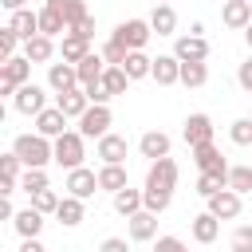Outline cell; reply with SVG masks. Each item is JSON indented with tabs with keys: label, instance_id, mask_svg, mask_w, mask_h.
Returning <instances> with one entry per match:
<instances>
[{
	"label": "cell",
	"instance_id": "5b68a950",
	"mask_svg": "<svg viewBox=\"0 0 252 252\" xmlns=\"http://www.w3.org/2000/svg\"><path fill=\"white\" fill-rule=\"evenodd\" d=\"M110 122H114V114H110V102H91V106H87V114L79 118V134L98 142L102 134H110Z\"/></svg>",
	"mask_w": 252,
	"mask_h": 252
},
{
	"label": "cell",
	"instance_id": "bcb514c9",
	"mask_svg": "<svg viewBox=\"0 0 252 252\" xmlns=\"http://www.w3.org/2000/svg\"><path fill=\"white\" fill-rule=\"evenodd\" d=\"M154 252H189L181 236H158L154 240Z\"/></svg>",
	"mask_w": 252,
	"mask_h": 252
},
{
	"label": "cell",
	"instance_id": "8d00e7d4",
	"mask_svg": "<svg viewBox=\"0 0 252 252\" xmlns=\"http://www.w3.org/2000/svg\"><path fill=\"white\" fill-rule=\"evenodd\" d=\"M228 189H236L240 197L252 193V165H228Z\"/></svg>",
	"mask_w": 252,
	"mask_h": 252
},
{
	"label": "cell",
	"instance_id": "7bdbcfd3",
	"mask_svg": "<svg viewBox=\"0 0 252 252\" xmlns=\"http://www.w3.org/2000/svg\"><path fill=\"white\" fill-rule=\"evenodd\" d=\"M126 55H130V51H126L118 39H106V43H102V59H106L110 67H122V63H126Z\"/></svg>",
	"mask_w": 252,
	"mask_h": 252
},
{
	"label": "cell",
	"instance_id": "4316f807",
	"mask_svg": "<svg viewBox=\"0 0 252 252\" xmlns=\"http://www.w3.org/2000/svg\"><path fill=\"white\" fill-rule=\"evenodd\" d=\"M75 67H79V87H91V83H98V79H102L106 59H102V51H91V55H87V59H79Z\"/></svg>",
	"mask_w": 252,
	"mask_h": 252
},
{
	"label": "cell",
	"instance_id": "e0dca14e",
	"mask_svg": "<svg viewBox=\"0 0 252 252\" xmlns=\"http://www.w3.org/2000/svg\"><path fill=\"white\" fill-rule=\"evenodd\" d=\"M150 79H154L158 87H173V83H181V59H177V55H158Z\"/></svg>",
	"mask_w": 252,
	"mask_h": 252
},
{
	"label": "cell",
	"instance_id": "ba28073f",
	"mask_svg": "<svg viewBox=\"0 0 252 252\" xmlns=\"http://www.w3.org/2000/svg\"><path fill=\"white\" fill-rule=\"evenodd\" d=\"M126 150H130V142H126L122 134H114V130L94 142V158H98L102 165H122V161H126Z\"/></svg>",
	"mask_w": 252,
	"mask_h": 252
},
{
	"label": "cell",
	"instance_id": "4fadbf2b",
	"mask_svg": "<svg viewBox=\"0 0 252 252\" xmlns=\"http://www.w3.org/2000/svg\"><path fill=\"white\" fill-rule=\"evenodd\" d=\"M47 87H51L55 94H63V91L79 87V67H75V63H67V59L47 63Z\"/></svg>",
	"mask_w": 252,
	"mask_h": 252
},
{
	"label": "cell",
	"instance_id": "83f0119b",
	"mask_svg": "<svg viewBox=\"0 0 252 252\" xmlns=\"http://www.w3.org/2000/svg\"><path fill=\"white\" fill-rule=\"evenodd\" d=\"M142 209H146L142 189H130V185H126V189L114 193V213H118V217H134V213H142Z\"/></svg>",
	"mask_w": 252,
	"mask_h": 252
},
{
	"label": "cell",
	"instance_id": "f6af8a7d",
	"mask_svg": "<svg viewBox=\"0 0 252 252\" xmlns=\"http://www.w3.org/2000/svg\"><path fill=\"white\" fill-rule=\"evenodd\" d=\"M220 189H224V181H220V177H213V173H201V177H197V193H201L205 201H209L213 193H220Z\"/></svg>",
	"mask_w": 252,
	"mask_h": 252
},
{
	"label": "cell",
	"instance_id": "3957f363",
	"mask_svg": "<svg viewBox=\"0 0 252 252\" xmlns=\"http://www.w3.org/2000/svg\"><path fill=\"white\" fill-rule=\"evenodd\" d=\"M83 158H87V138L79 130H67L55 138V165L59 169H79Z\"/></svg>",
	"mask_w": 252,
	"mask_h": 252
},
{
	"label": "cell",
	"instance_id": "5bb4252c",
	"mask_svg": "<svg viewBox=\"0 0 252 252\" xmlns=\"http://www.w3.org/2000/svg\"><path fill=\"white\" fill-rule=\"evenodd\" d=\"M209 213H213L217 220H236V217H240V193L224 185L220 193L209 197Z\"/></svg>",
	"mask_w": 252,
	"mask_h": 252
},
{
	"label": "cell",
	"instance_id": "f5cc1de1",
	"mask_svg": "<svg viewBox=\"0 0 252 252\" xmlns=\"http://www.w3.org/2000/svg\"><path fill=\"white\" fill-rule=\"evenodd\" d=\"M8 12H20V8H28V0H0Z\"/></svg>",
	"mask_w": 252,
	"mask_h": 252
},
{
	"label": "cell",
	"instance_id": "f1b7e54d",
	"mask_svg": "<svg viewBox=\"0 0 252 252\" xmlns=\"http://www.w3.org/2000/svg\"><path fill=\"white\" fill-rule=\"evenodd\" d=\"M24 55H28L32 63H51V59H55V39H51V35H32V39L24 43Z\"/></svg>",
	"mask_w": 252,
	"mask_h": 252
},
{
	"label": "cell",
	"instance_id": "db71d44e",
	"mask_svg": "<svg viewBox=\"0 0 252 252\" xmlns=\"http://www.w3.org/2000/svg\"><path fill=\"white\" fill-rule=\"evenodd\" d=\"M0 217H8V220L16 217V209H12V201H8V197H4V205H0Z\"/></svg>",
	"mask_w": 252,
	"mask_h": 252
},
{
	"label": "cell",
	"instance_id": "11a10c76",
	"mask_svg": "<svg viewBox=\"0 0 252 252\" xmlns=\"http://www.w3.org/2000/svg\"><path fill=\"white\" fill-rule=\"evenodd\" d=\"M244 39H248V47H252V24H248V28H244Z\"/></svg>",
	"mask_w": 252,
	"mask_h": 252
},
{
	"label": "cell",
	"instance_id": "603a6c76",
	"mask_svg": "<svg viewBox=\"0 0 252 252\" xmlns=\"http://www.w3.org/2000/svg\"><path fill=\"white\" fill-rule=\"evenodd\" d=\"M189 232H193V240H197V244H213V240L220 236V220L205 209V213H197V217L189 220Z\"/></svg>",
	"mask_w": 252,
	"mask_h": 252
},
{
	"label": "cell",
	"instance_id": "2e32d148",
	"mask_svg": "<svg viewBox=\"0 0 252 252\" xmlns=\"http://www.w3.org/2000/svg\"><path fill=\"white\" fill-rule=\"evenodd\" d=\"M24 169H28V165L20 161V154H16V150L0 154V177H4V189H0V193H4V197H12V193L20 189V177H24Z\"/></svg>",
	"mask_w": 252,
	"mask_h": 252
},
{
	"label": "cell",
	"instance_id": "9a60e30c",
	"mask_svg": "<svg viewBox=\"0 0 252 252\" xmlns=\"http://www.w3.org/2000/svg\"><path fill=\"white\" fill-rule=\"evenodd\" d=\"M220 24L232 32H244L252 24V0H224L220 4Z\"/></svg>",
	"mask_w": 252,
	"mask_h": 252
},
{
	"label": "cell",
	"instance_id": "8992f818",
	"mask_svg": "<svg viewBox=\"0 0 252 252\" xmlns=\"http://www.w3.org/2000/svg\"><path fill=\"white\" fill-rule=\"evenodd\" d=\"M12 106H16L20 114L35 118L39 110H47V87H39V83H24V87L12 94Z\"/></svg>",
	"mask_w": 252,
	"mask_h": 252
},
{
	"label": "cell",
	"instance_id": "44dd1931",
	"mask_svg": "<svg viewBox=\"0 0 252 252\" xmlns=\"http://www.w3.org/2000/svg\"><path fill=\"white\" fill-rule=\"evenodd\" d=\"M169 134H161V130H146L142 138H138V154L142 158H150V161H158V158H165L169 154Z\"/></svg>",
	"mask_w": 252,
	"mask_h": 252
},
{
	"label": "cell",
	"instance_id": "74e56055",
	"mask_svg": "<svg viewBox=\"0 0 252 252\" xmlns=\"http://www.w3.org/2000/svg\"><path fill=\"white\" fill-rule=\"evenodd\" d=\"M51 181H47V169H24V177H20V189L32 197V193H39V189H47Z\"/></svg>",
	"mask_w": 252,
	"mask_h": 252
},
{
	"label": "cell",
	"instance_id": "681fc988",
	"mask_svg": "<svg viewBox=\"0 0 252 252\" xmlns=\"http://www.w3.org/2000/svg\"><path fill=\"white\" fill-rule=\"evenodd\" d=\"M83 91H87V98H91V102H110V94H106L102 79H98V83H91V87H83Z\"/></svg>",
	"mask_w": 252,
	"mask_h": 252
},
{
	"label": "cell",
	"instance_id": "d6a6232c",
	"mask_svg": "<svg viewBox=\"0 0 252 252\" xmlns=\"http://www.w3.org/2000/svg\"><path fill=\"white\" fill-rule=\"evenodd\" d=\"M122 71L130 75V83H138V79H150V71H154V59H150L146 51H130V55H126V63H122Z\"/></svg>",
	"mask_w": 252,
	"mask_h": 252
},
{
	"label": "cell",
	"instance_id": "7dc6e473",
	"mask_svg": "<svg viewBox=\"0 0 252 252\" xmlns=\"http://www.w3.org/2000/svg\"><path fill=\"white\" fill-rule=\"evenodd\" d=\"M236 83H240V91H244V94H252V55L236 67Z\"/></svg>",
	"mask_w": 252,
	"mask_h": 252
},
{
	"label": "cell",
	"instance_id": "f546056e",
	"mask_svg": "<svg viewBox=\"0 0 252 252\" xmlns=\"http://www.w3.org/2000/svg\"><path fill=\"white\" fill-rule=\"evenodd\" d=\"M126 185H130L126 165H102V169H98V189H102V193H110V197H114V193H118V189H126Z\"/></svg>",
	"mask_w": 252,
	"mask_h": 252
},
{
	"label": "cell",
	"instance_id": "8fae6325",
	"mask_svg": "<svg viewBox=\"0 0 252 252\" xmlns=\"http://www.w3.org/2000/svg\"><path fill=\"white\" fill-rule=\"evenodd\" d=\"M173 185H177V161L165 154V158H158V161H150V173H146V189H169L173 193Z\"/></svg>",
	"mask_w": 252,
	"mask_h": 252
},
{
	"label": "cell",
	"instance_id": "7402d4cb",
	"mask_svg": "<svg viewBox=\"0 0 252 252\" xmlns=\"http://www.w3.org/2000/svg\"><path fill=\"white\" fill-rule=\"evenodd\" d=\"M83 217H87V201L83 197H63L59 201V209H55V220L63 224V228H75V224H83Z\"/></svg>",
	"mask_w": 252,
	"mask_h": 252
},
{
	"label": "cell",
	"instance_id": "d4e9b609",
	"mask_svg": "<svg viewBox=\"0 0 252 252\" xmlns=\"http://www.w3.org/2000/svg\"><path fill=\"white\" fill-rule=\"evenodd\" d=\"M12 224H16L20 240H28V236H39V232H43V213H39L35 205H28V209H20V213L12 217Z\"/></svg>",
	"mask_w": 252,
	"mask_h": 252
},
{
	"label": "cell",
	"instance_id": "277c9868",
	"mask_svg": "<svg viewBox=\"0 0 252 252\" xmlns=\"http://www.w3.org/2000/svg\"><path fill=\"white\" fill-rule=\"evenodd\" d=\"M150 35H154V28H150V20H122L114 32H110V39H118L126 51H146V43H150Z\"/></svg>",
	"mask_w": 252,
	"mask_h": 252
},
{
	"label": "cell",
	"instance_id": "7c38bea8",
	"mask_svg": "<svg viewBox=\"0 0 252 252\" xmlns=\"http://www.w3.org/2000/svg\"><path fill=\"white\" fill-rule=\"evenodd\" d=\"M173 55H177L181 63L209 59V39H205V35H193V32H185V35H177V39H173Z\"/></svg>",
	"mask_w": 252,
	"mask_h": 252
},
{
	"label": "cell",
	"instance_id": "e575fe53",
	"mask_svg": "<svg viewBox=\"0 0 252 252\" xmlns=\"http://www.w3.org/2000/svg\"><path fill=\"white\" fill-rule=\"evenodd\" d=\"M205 83H209V63H205V59H197V63H181V87L197 91V87H205Z\"/></svg>",
	"mask_w": 252,
	"mask_h": 252
},
{
	"label": "cell",
	"instance_id": "d6986e66",
	"mask_svg": "<svg viewBox=\"0 0 252 252\" xmlns=\"http://www.w3.org/2000/svg\"><path fill=\"white\" fill-rule=\"evenodd\" d=\"M126 232H130V240H154L158 236V213L142 209V213L126 217Z\"/></svg>",
	"mask_w": 252,
	"mask_h": 252
},
{
	"label": "cell",
	"instance_id": "4dcf8cb0",
	"mask_svg": "<svg viewBox=\"0 0 252 252\" xmlns=\"http://www.w3.org/2000/svg\"><path fill=\"white\" fill-rule=\"evenodd\" d=\"M43 4H47V8H55V12H59V16L67 20V32H71V28L79 24V20H87V16H91L83 0H43Z\"/></svg>",
	"mask_w": 252,
	"mask_h": 252
},
{
	"label": "cell",
	"instance_id": "484cf974",
	"mask_svg": "<svg viewBox=\"0 0 252 252\" xmlns=\"http://www.w3.org/2000/svg\"><path fill=\"white\" fill-rule=\"evenodd\" d=\"M150 28H154L158 35H177V12H173V4H154Z\"/></svg>",
	"mask_w": 252,
	"mask_h": 252
},
{
	"label": "cell",
	"instance_id": "b9f144b4",
	"mask_svg": "<svg viewBox=\"0 0 252 252\" xmlns=\"http://www.w3.org/2000/svg\"><path fill=\"white\" fill-rule=\"evenodd\" d=\"M228 248L232 252H252V224H236L232 236H228Z\"/></svg>",
	"mask_w": 252,
	"mask_h": 252
},
{
	"label": "cell",
	"instance_id": "9f6ffc18",
	"mask_svg": "<svg viewBox=\"0 0 252 252\" xmlns=\"http://www.w3.org/2000/svg\"><path fill=\"white\" fill-rule=\"evenodd\" d=\"M154 4H169V0H154Z\"/></svg>",
	"mask_w": 252,
	"mask_h": 252
},
{
	"label": "cell",
	"instance_id": "6da1fadb",
	"mask_svg": "<svg viewBox=\"0 0 252 252\" xmlns=\"http://www.w3.org/2000/svg\"><path fill=\"white\" fill-rule=\"evenodd\" d=\"M12 150L28 169H47V161H55V138H43V134H16Z\"/></svg>",
	"mask_w": 252,
	"mask_h": 252
},
{
	"label": "cell",
	"instance_id": "9c48e42d",
	"mask_svg": "<svg viewBox=\"0 0 252 252\" xmlns=\"http://www.w3.org/2000/svg\"><path fill=\"white\" fill-rule=\"evenodd\" d=\"M63 189H67L71 197H83V201H91V197L98 193V173H94V169H87V165H79V169H67V181H63Z\"/></svg>",
	"mask_w": 252,
	"mask_h": 252
},
{
	"label": "cell",
	"instance_id": "ffe728a7",
	"mask_svg": "<svg viewBox=\"0 0 252 252\" xmlns=\"http://www.w3.org/2000/svg\"><path fill=\"white\" fill-rule=\"evenodd\" d=\"M55 106H59L67 118H83L87 106H91V98H87L83 87H71V91H63V94H55Z\"/></svg>",
	"mask_w": 252,
	"mask_h": 252
},
{
	"label": "cell",
	"instance_id": "f35d334b",
	"mask_svg": "<svg viewBox=\"0 0 252 252\" xmlns=\"http://www.w3.org/2000/svg\"><path fill=\"white\" fill-rule=\"evenodd\" d=\"M142 197H146V209H150V213H158V217H161V213L169 209V201H173V193H169V189H142Z\"/></svg>",
	"mask_w": 252,
	"mask_h": 252
},
{
	"label": "cell",
	"instance_id": "c3c4849f",
	"mask_svg": "<svg viewBox=\"0 0 252 252\" xmlns=\"http://www.w3.org/2000/svg\"><path fill=\"white\" fill-rule=\"evenodd\" d=\"M98 252H130V240H126V236H106V240L98 244Z\"/></svg>",
	"mask_w": 252,
	"mask_h": 252
},
{
	"label": "cell",
	"instance_id": "60d3db41",
	"mask_svg": "<svg viewBox=\"0 0 252 252\" xmlns=\"http://www.w3.org/2000/svg\"><path fill=\"white\" fill-rule=\"evenodd\" d=\"M228 138H232V146H252V114L248 118H236L228 126Z\"/></svg>",
	"mask_w": 252,
	"mask_h": 252
},
{
	"label": "cell",
	"instance_id": "836d02e7",
	"mask_svg": "<svg viewBox=\"0 0 252 252\" xmlns=\"http://www.w3.org/2000/svg\"><path fill=\"white\" fill-rule=\"evenodd\" d=\"M39 35H51V39H55V35H67V20H63L55 8H47V4L39 8Z\"/></svg>",
	"mask_w": 252,
	"mask_h": 252
},
{
	"label": "cell",
	"instance_id": "ab89813d",
	"mask_svg": "<svg viewBox=\"0 0 252 252\" xmlns=\"http://www.w3.org/2000/svg\"><path fill=\"white\" fill-rule=\"evenodd\" d=\"M59 201H63V197H59V193H55L51 185H47V189H39V193H32V205H35V209H39L43 217H47V213L55 217V209H59Z\"/></svg>",
	"mask_w": 252,
	"mask_h": 252
},
{
	"label": "cell",
	"instance_id": "52a82bcc",
	"mask_svg": "<svg viewBox=\"0 0 252 252\" xmlns=\"http://www.w3.org/2000/svg\"><path fill=\"white\" fill-rule=\"evenodd\" d=\"M193 161H197V169H201V173H213V177H220V181L228 185V161H224V154H220L213 142L197 146V150H193Z\"/></svg>",
	"mask_w": 252,
	"mask_h": 252
},
{
	"label": "cell",
	"instance_id": "ac0fdd59",
	"mask_svg": "<svg viewBox=\"0 0 252 252\" xmlns=\"http://www.w3.org/2000/svg\"><path fill=\"white\" fill-rule=\"evenodd\" d=\"M35 134H43V138H59V134H67V114H63L59 106L39 110V114H35Z\"/></svg>",
	"mask_w": 252,
	"mask_h": 252
},
{
	"label": "cell",
	"instance_id": "1f68e13d",
	"mask_svg": "<svg viewBox=\"0 0 252 252\" xmlns=\"http://www.w3.org/2000/svg\"><path fill=\"white\" fill-rule=\"evenodd\" d=\"M59 55H63L67 63H79V59H87V55H91V39H83V35L67 32V35H63V43H59Z\"/></svg>",
	"mask_w": 252,
	"mask_h": 252
},
{
	"label": "cell",
	"instance_id": "ee69618b",
	"mask_svg": "<svg viewBox=\"0 0 252 252\" xmlns=\"http://www.w3.org/2000/svg\"><path fill=\"white\" fill-rule=\"evenodd\" d=\"M16 43H24V39L4 24V28H0V59H12V55H16Z\"/></svg>",
	"mask_w": 252,
	"mask_h": 252
},
{
	"label": "cell",
	"instance_id": "cb8c5ba5",
	"mask_svg": "<svg viewBox=\"0 0 252 252\" xmlns=\"http://www.w3.org/2000/svg\"><path fill=\"white\" fill-rule=\"evenodd\" d=\"M8 28L28 43L32 35H39V12H32V8H20V12H12L8 16Z\"/></svg>",
	"mask_w": 252,
	"mask_h": 252
},
{
	"label": "cell",
	"instance_id": "816d5d0a",
	"mask_svg": "<svg viewBox=\"0 0 252 252\" xmlns=\"http://www.w3.org/2000/svg\"><path fill=\"white\" fill-rule=\"evenodd\" d=\"M20 252H47V248L39 244V236H28V240L20 244Z\"/></svg>",
	"mask_w": 252,
	"mask_h": 252
},
{
	"label": "cell",
	"instance_id": "d590c367",
	"mask_svg": "<svg viewBox=\"0 0 252 252\" xmlns=\"http://www.w3.org/2000/svg\"><path fill=\"white\" fill-rule=\"evenodd\" d=\"M102 87H106V94H110V98H118V94H126L130 75H126L122 67H110V63H106V71H102Z\"/></svg>",
	"mask_w": 252,
	"mask_h": 252
},
{
	"label": "cell",
	"instance_id": "f907efd6",
	"mask_svg": "<svg viewBox=\"0 0 252 252\" xmlns=\"http://www.w3.org/2000/svg\"><path fill=\"white\" fill-rule=\"evenodd\" d=\"M75 35H83V39H94V16H87V20H79L75 28H71Z\"/></svg>",
	"mask_w": 252,
	"mask_h": 252
},
{
	"label": "cell",
	"instance_id": "30bf717a",
	"mask_svg": "<svg viewBox=\"0 0 252 252\" xmlns=\"http://www.w3.org/2000/svg\"><path fill=\"white\" fill-rule=\"evenodd\" d=\"M181 138H185V146L189 150H197V146H205V142H213V118L209 114H189L185 118V126H181Z\"/></svg>",
	"mask_w": 252,
	"mask_h": 252
},
{
	"label": "cell",
	"instance_id": "7a4b0ae2",
	"mask_svg": "<svg viewBox=\"0 0 252 252\" xmlns=\"http://www.w3.org/2000/svg\"><path fill=\"white\" fill-rule=\"evenodd\" d=\"M24 83H32V59H28V55H12V59H4V63H0V94L12 98Z\"/></svg>",
	"mask_w": 252,
	"mask_h": 252
}]
</instances>
